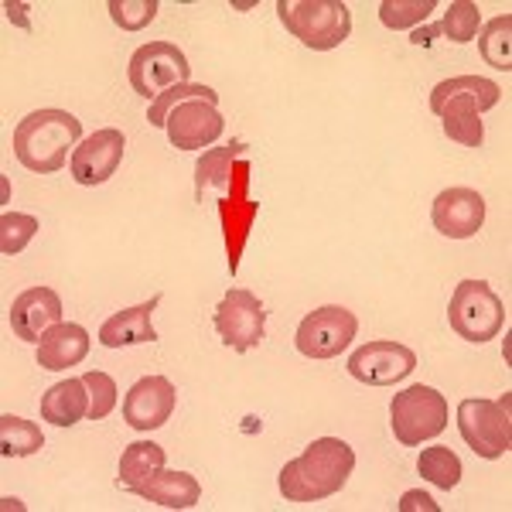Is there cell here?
<instances>
[{"label":"cell","mask_w":512,"mask_h":512,"mask_svg":"<svg viewBox=\"0 0 512 512\" xmlns=\"http://www.w3.org/2000/svg\"><path fill=\"white\" fill-rule=\"evenodd\" d=\"M137 495L147 502H158L164 509H192L202 499V485L188 472H168V468H161L151 482L140 485Z\"/></svg>","instance_id":"22"},{"label":"cell","mask_w":512,"mask_h":512,"mask_svg":"<svg viewBox=\"0 0 512 512\" xmlns=\"http://www.w3.org/2000/svg\"><path fill=\"white\" fill-rule=\"evenodd\" d=\"M355 335H359V318L349 308L325 304V308H315L297 325L294 342L304 359H335V355L349 349Z\"/></svg>","instance_id":"9"},{"label":"cell","mask_w":512,"mask_h":512,"mask_svg":"<svg viewBox=\"0 0 512 512\" xmlns=\"http://www.w3.org/2000/svg\"><path fill=\"white\" fill-rule=\"evenodd\" d=\"M277 18L311 52H332L352 35V11L342 0H277Z\"/></svg>","instance_id":"4"},{"label":"cell","mask_w":512,"mask_h":512,"mask_svg":"<svg viewBox=\"0 0 512 512\" xmlns=\"http://www.w3.org/2000/svg\"><path fill=\"white\" fill-rule=\"evenodd\" d=\"M110 18L117 28L123 31H140V28H147L154 18H158V11H161V4L158 0H110Z\"/></svg>","instance_id":"31"},{"label":"cell","mask_w":512,"mask_h":512,"mask_svg":"<svg viewBox=\"0 0 512 512\" xmlns=\"http://www.w3.org/2000/svg\"><path fill=\"white\" fill-rule=\"evenodd\" d=\"M250 175L253 164L246 158H239L233 164V181L219 198V219H222V236H226V256H229V270L236 274L239 256L246 250V239H250L253 219L260 212V205L250 198Z\"/></svg>","instance_id":"10"},{"label":"cell","mask_w":512,"mask_h":512,"mask_svg":"<svg viewBox=\"0 0 512 512\" xmlns=\"http://www.w3.org/2000/svg\"><path fill=\"white\" fill-rule=\"evenodd\" d=\"M216 332L233 352H250L267 335V308L253 291L233 287L216 308Z\"/></svg>","instance_id":"11"},{"label":"cell","mask_w":512,"mask_h":512,"mask_svg":"<svg viewBox=\"0 0 512 512\" xmlns=\"http://www.w3.org/2000/svg\"><path fill=\"white\" fill-rule=\"evenodd\" d=\"M168 465V451L154 441H134L127 444L117 468V485H123L127 492H137L144 482H151L161 468Z\"/></svg>","instance_id":"23"},{"label":"cell","mask_w":512,"mask_h":512,"mask_svg":"<svg viewBox=\"0 0 512 512\" xmlns=\"http://www.w3.org/2000/svg\"><path fill=\"white\" fill-rule=\"evenodd\" d=\"M434 229L448 239H472L485 226V198L475 188H444L431 209Z\"/></svg>","instance_id":"16"},{"label":"cell","mask_w":512,"mask_h":512,"mask_svg":"<svg viewBox=\"0 0 512 512\" xmlns=\"http://www.w3.org/2000/svg\"><path fill=\"white\" fill-rule=\"evenodd\" d=\"M86 355H89V332L82 325H72V321L52 325L38 342V366L48 369V373L79 366Z\"/></svg>","instance_id":"18"},{"label":"cell","mask_w":512,"mask_h":512,"mask_svg":"<svg viewBox=\"0 0 512 512\" xmlns=\"http://www.w3.org/2000/svg\"><path fill=\"white\" fill-rule=\"evenodd\" d=\"M161 297H151L147 304H137V308H127V311H117L113 318L103 321L99 328V342L106 349H127V345H144V342H154L158 332L151 325V315L158 308Z\"/></svg>","instance_id":"19"},{"label":"cell","mask_w":512,"mask_h":512,"mask_svg":"<svg viewBox=\"0 0 512 512\" xmlns=\"http://www.w3.org/2000/svg\"><path fill=\"white\" fill-rule=\"evenodd\" d=\"M192 99H205V103H219V93L212 86H202V82H185V86H171L164 89L158 99H151L147 106V123L151 127H164L171 117V110L181 103H192Z\"/></svg>","instance_id":"26"},{"label":"cell","mask_w":512,"mask_h":512,"mask_svg":"<svg viewBox=\"0 0 512 512\" xmlns=\"http://www.w3.org/2000/svg\"><path fill=\"white\" fill-rule=\"evenodd\" d=\"M123 147H127V137L117 127H103L93 137H82V144L69 158V175L86 188L103 185V181L117 175L123 161Z\"/></svg>","instance_id":"12"},{"label":"cell","mask_w":512,"mask_h":512,"mask_svg":"<svg viewBox=\"0 0 512 512\" xmlns=\"http://www.w3.org/2000/svg\"><path fill=\"white\" fill-rule=\"evenodd\" d=\"M188 76H192V65H188L185 52L171 41H147L130 55L127 65L130 86L144 99H158L164 89L185 86Z\"/></svg>","instance_id":"7"},{"label":"cell","mask_w":512,"mask_h":512,"mask_svg":"<svg viewBox=\"0 0 512 512\" xmlns=\"http://www.w3.org/2000/svg\"><path fill=\"white\" fill-rule=\"evenodd\" d=\"M400 509L410 512V509H437V506H434V499L427 492H407V495H403V502H400Z\"/></svg>","instance_id":"33"},{"label":"cell","mask_w":512,"mask_h":512,"mask_svg":"<svg viewBox=\"0 0 512 512\" xmlns=\"http://www.w3.org/2000/svg\"><path fill=\"white\" fill-rule=\"evenodd\" d=\"M417 366L414 349L400 342H366L362 349L352 352L349 376L366 386H393L407 379Z\"/></svg>","instance_id":"13"},{"label":"cell","mask_w":512,"mask_h":512,"mask_svg":"<svg viewBox=\"0 0 512 512\" xmlns=\"http://www.w3.org/2000/svg\"><path fill=\"white\" fill-rule=\"evenodd\" d=\"M478 52L492 69L512 72V14H499L478 35Z\"/></svg>","instance_id":"25"},{"label":"cell","mask_w":512,"mask_h":512,"mask_svg":"<svg viewBox=\"0 0 512 512\" xmlns=\"http://www.w3.org/2000/svg\"><path fill=\"white\" fill-rule=\"evenodd\" d=\"M355 468V451L338 437H318L280 468V495L287 502H321L345 489Z\"/></svg>","instance_id":"1"},{"label":"cell","mask_w":512,"mask_h":512,"mask_svg":"<svg viewBox=\"0 0 512 512\" xmlns=\"http://www.w3.org/2000/svg\"><path fill=\"white\" fill-rule=\"evenodd\" d=\"M502 89L485 76H454L434 86L431 110L441 117L444 134L461 147H482L485 127L482 113L499 103Z\"/></svg>","instance_id":"3"},{"label":"cell","mask_w":512,"mask_h":512,"mask_svg":"<svg viewBox=\"0 0 512 512\" xmlns=\"http://www.w3.org/2000/svg\"><path fill=\"white\" fill-rule=\"evenodd\" d=\"M45 448V434L38 431V424L14 414L0 417V454L4 458H31Z\"/></svg>","instance_id":"24"},{"label":"cell","mask_w":512,"mask_h":512,"mask_svg":"<svg viewBox=\"0 0 512 512\" xmlns=\"http://www.w3.org/2000/svg\"><path fill=\"white\" fill-rule=\"evenodd\" d=\"M478 28H482V11H478V4H472V0H454V4H448V11H444V18L434 31L454 41V45H468V41L478 38Z\"/></svg>","instance_id":"27"},{"label":"cell","mask_w":512,"mask_h":512,"mask_svg":"<svg viewBox=\"0 0 512 512\" xmlns=\"http://www.w3.org/2000/svg\"><path fill=\"white\" fill-rule=\"evenodd\" d=\"M168 140L178 151H202V147H212L226 130V120L216 110V103H205V99H192V103H181L171 110L168 123Z\"/></svg>","instance_id":"15"},{"label":"cell","mask_w":512,"mask_h":512,"mask_svg":"<svg viewBox=\"0 0 512 512\" xmlns=\"http://www.w3.org/2000/svg\"><path fill=\"white\" fill-rule=\"evenodd\" d=\"M390 427L403 448H417L424 441H434L448 427V400L434 386H407V390L393 393Z\"/></svg>","instance_id":"6"},{"label":"cell","mask_w":512,"mask_h":512,"mask_svg":"<svg viewBox=\"0 0 512 512\" xmlns=\"http://www.w3.org/2000/svg\"><path fill=\"white\" fill-rule=\"evenodd\" d=\"M62 321V297L52 287H28L11 304V332L21 342L38 345L41 335Z\"/></svg>","instance_id":"17"},{"label":"cell","mask_w":512,"mask_h":512,"mask_svg":"<svg viewBox=\"0 0 512 512\" xmlns=\"http://www.w3.org/2000/svg\"><path fill=\"white\" fill-rule=\"evenodd\" d=\"M82 383H86V393H89V420H103L113 414V407H117V383H113L110 373H93L82 376Z\"/></svg>","instance_id":"32"},{"label":"cell","mask_w":512,"mask_h":512,"mask_svg":"<svg viewBox=\"0 0 512 512\" xmlns=\"http://www.w3.org/2000/svg\"><path fill=\"white\" fill-rule=\"evenodd\" d=\"M448 325L472 345L492 342L506 328V304L485 280H461L448 304Z\"/></svg>","instance_id":"5"},{"label":"cell","mask_w":512,"mask_h":512,"mask_svg":"<svg viewBox=\"0 0 512 512\" xmlns=\"http://www.w3.org/2000/svg\"><path fill=\"white\" fill-rule=\"evenodd\" d=\"M246 140H229L226 147H212V151H205L202 158L195 164V198L202 202V195L209 192V188H216V192H226L229 181H233V164L239 158H246Z\"/></svg>","instance_id":"21"},{"label":"cell","mask_w":512,"mask_h":512,"mask_svg":"<svg viewBox=\"0 0 512 512\" xmlns=\"http://www.w3.org/2000/svg\"><path fill=\"white\" fill-rule=\"evenodd\" d=\"M175 403L178 390L168 376H144L130 386L127 400H123V420L140 434L158 431L175 414Z\"/></svg>","instance_id":"14"},{"label":"cell","mask_w":512,"mask_h":512,"mask_svg":"<svg viewBox=\"0 0 512 512\" xmlns=\"http://www.w3.org/2000/svg\"><path fill=\"white\" fill-rule=\"evenodd\" d=\"M417 472L437 489H454L461 482V458L451 448H424L417 458Z\"/></svg>","instance_id":"28"},{"label":"cell","mask_w":512,"mask_h":512,"mask_svg":"<svg viewBox=\"0 0 512 512\" xmlns=\"http://www.w3.org/2000/svg\"><path fill=\"white\" fill-rule=\"evenodd\" d=\"M41 417L55 427H72L79 420L89 417V393H86V383L79 379H62L55 383L52 390L41 396Z\"/></svg>","instance_id":"20"},{"label":"cell","mask_w":512,"mask_h":512,"mask_svg":"<svg viewBox=\"0 0 512 512\" xmlns=\"http://www.w3.org/2000/svg\"><path fill=\"white\" fill-rule=\"evenodd\" d=\"M431 11H437V0H383L379 4V21L390 31H407L431 18Z\"/></svg>","instance_id":"29"},{"label":"cell","mask_w":512,"mask_h":512,"mask_svg":"<svg viewBox=\"0 0 512 512\" xmlns=\"http://www.w3.org/2000/svg\"><path fill=\"white\" fill-rule=\"evenodd\" d=\"M35 233H38V219L35 216L4 212V216H0V253H4V256H18L24 246L35 239Z\"/></svg>","instance_id":"30"},{"label":"cell","mask_w":512,"mask_h":512,"mask_svg":"<svg viewBox=\"0 0 512 512\" xmlns=\"http://www.w3.org/2000/svg\"><path fill=\"white\" fill-rule=\"evenodd\" d=\"M458 431L465 437V444L472 448L478 458L495 461L512 448V420L506 403L495 400H468L458 403Z\"/></svg>","instance_id":"8"},{"label":"cell","mask_w":512,"mask_h":512,"mask_svg":"<svg viewBox=\"0 0 512 512\" xmlns=\"http://www.w3.org/2000/svg\"><path fill=\"white\" fill-rule=\"evenodd\" d=\"M82 144V123L69 110H35L14 130V158L35 175H55Z\"/></svg>","instance_id":"2"}]
</instances>
